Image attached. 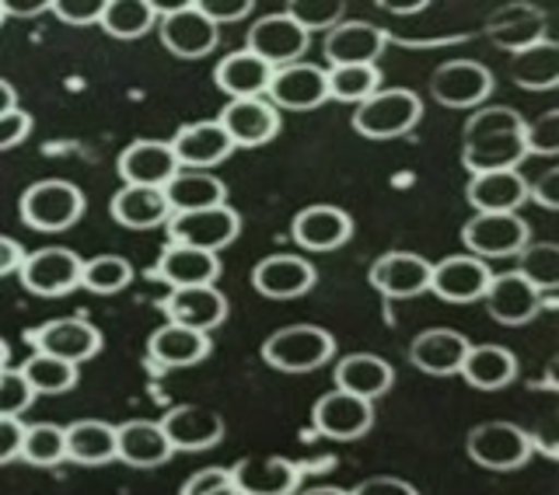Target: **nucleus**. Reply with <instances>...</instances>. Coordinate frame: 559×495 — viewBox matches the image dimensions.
I'll return each instance as SVG.
<instances>
[{
  "mask_svg": "<svg viewBox=\"0 0 559 495\" xmlns=\"http://www.w3.org/2000/svg\"><path fill=\"white\" fill-rule=\"evenodd\" d=\"M301 495H349V492L346 488H336V485H314V488H308Z\"/></svg>",
  "mask_w": 559,
  "mask_h": 495,
  "instance_id": "e2e57ef3",
  "label": "nucleus"
},
{
  "mask_svg": "<svg viewBox=\"0 0 559 495\" xmlns=\"http://www.w3.org/2000/svg\"><path fill=\"white\" fill-rule=\"evenodd\" d=\"M459 374L465 377L468 387H476V391H503V387H511L518 377V357L497 342L468 346Z\"/></svg>",
  "mask_w": 559,
  "mask_h": 495,
  "instance_id": "473e14b6",
  "label": "nucleus"
},
{
  "mask_svg": "<svg viewBox=\"0 0 559 495\" xmlns=\"http://www.w3.org/2000/svg\"><path fill=\"white\" fill-rule=\"evenodd\" d=\"M468 346L472 342L465 339L462 331L427 328L409 342V363L416 370H424V374H430V377H451V374H459V370H462Z\"/></svg>",
  "mask_w": 559,
  "mask_h": 495,
  "instance_id": "c85d7f7f",
  "label": "nucleus"
},
{
  "mask_svg": "<svg viewBox=\"0 0 559 495\" xmlns=\"http://www.w3.org/2000/svg\"><path fill=\"white\" fill-rule=\"evenodd\" d=\"M465 200L476 214H518V206L528 203V182H524L521 171L472 174Z\"/></svg>",
  "mask_w": 559,
  "mask_h": 495,
  "instance_id": "2f4dec72",
  "label": "nucleus"
},
{
  "mask_svg": "<svg viewBox=\"0 0 559 495\" xmlns=\"http://www.w3.org/2000/svg\"><path fill=\"white\" fill-rule=\"evenodd\" d=\"M8 22V17H4V4H0V25H4Z\"/></svg>",
  "mask_w": 559,
  "mask_h": 495,
  "instance_id": "338daca9",
  "label": "nucleus"
},
{
  "mask_svg": "<svg viewBox=\"0 0 559 495\" xmlns=\"http://www.w3.org/2000/svg\"><path fill=\"white\" fill-rule=\"evenodd\" d=\"M157 32H162V46L179 60H203L217 49L221 39V28L210 25L197 4H175L168 11H157Z\"/></svg>",
  "mask_w": 559,
  "mask_h": 495,
  "instance_id": "0eeeda50",
  "label": "nucleus"
},
{
  "mask_svg": "<svg viewBox=\"0 0 559 495\" xmlns=\"http://www.w3.org/2000/svg\"><path fill=\"white\" fill-rule=\"evenodd\" d=\"M518 273L532 282L538 293L559 287V244L556 241H528L518 255Z\"/></svg>",
  "mask_w": 559,
  "mask_h": 495,
  "instance_id": "c03bdc74",
  "label": "nucleus"
},
{
  "mask_svg": "<svg viewBox=\"0 0 559 495\" xmlns=\"http://www.w3.org/2000/svg\"><path fill=\"white\" fill-rule=\"evenodd\" d=\"M154 279L168 282L171 290H189V287H214L221 276V258L200 252V247L186 244H165V252L154 262Z\"/></svg>",
  "mask_w": 559,
  "mask_h": 495,
  "instance_id": "bb28decb",
  "label": "nucleus"
},
{
  "mask_svg": "<svg viewBox=\"0 0 559 495\" xmlns=\"http://www.w3.org/2000/svg\"><path fill=\"white\" fill-rule=\"evenodd\" d=\"M168 147L182 171H210L235 154V144L227 140L217 119L186 122V126H179V133L171 136Z\"/></svg>",
  "mask_w": 559,
  "mask_h": 495,
  "instance_id": "f3484780",
  "label": "nucleus"
},
{
  "mask_svg": "<svg viewBox=\"0 0 559 495\" xmlns=\"http://www.w3.org/2000/svg\"><path fill=\"white\" fill-rule=\"evenodd\" d=\"M28 133H32V116L28 112L14 109L8 116H0V150L17 147L22 140H28Z\"/></svg>",
  "mask_w": 559,
  "mask_h": 495,
  "instance_id": "603ef678",
  "label": "nucleus"
},
{
  "mask_svg": "<svg viewBox=\"0 0 559 495\" xmlns=\"http://www.w3.org/2000/svg\"><path fill=\"white\" fill-rule=\"evenodd\" d=\"M227 471L241 495H294L301 485V464L290 457H241Z\"/></svg>",
  "mask_w": 559,
  "mask_h": 495,
  "instance_id": "412c9836",
  "label": "nucleus"
},
{
  "mask_svg": "<svg viewBox=\"0 0 559 495\" xmlns=\"http://www.w3.org/2000/svg\"><path fill=\"white\" fill-rule=\"evenodd\" d=\"M25 339L35 352H43V357L74 363V366L95 360L102 349V331L92 322H84V317H49V322L35 325Z\"/></svg>",
  "mask_w": 559,
  "mask_h": 495,
  "instance_id": "423d86ee",
  "label": "nucleus"
},
{
  "mask_svg": "<svg viewBox=\"0 0 559 495\" xmlns=\"http://www.w3.org/2000/svg\"><path fill=\"white\" fill-rule=\"evenodd\" d=\"M273 67H266L259 57H252L249 49H238L231 57H224L214 70V84L221 92L238 101V98H262L270 87Z\"/></svg>",
  "mask_w": 559,
  "mask_h": 495,
  "instance_id": "4c0bfd02",
  "label": "nucleus"
},
{
  "mask_svg": "<svg viewBox=\"0 0 559 495\" xmlns=\"http://www.w3.org/2000/svg\"><path fill=\"white\" fill-rule=\"evenodd\" d=\"M311 426L314 433H322L325 439H340V444H354L364 439L374 426V405L354 398L346 391H329L314 401L311 409Z\"/></svg>",
  "mask_w": 559,
  "mask_h": 495,
  "instance_id": "ddd939ff",
  "label": "nucleus"
},
{
  "mask_svg": "<svg viewBox=\"0 0 559 495\" xmlns=\"http://www.w3.org/2000/svg\"><path fill=\"white\" fill-rule=\"evenodd\" d=\"M392 384H395V370L378 352H349V357L336 363V391H346L371 405L381 395H389Z\"/></svg>",
  "mask_w": 559,
  "mask_h": 495,
  "instance_id": "7c9ffc66",
  "label": "nucleus"
},
{
  "mask_svg": "<svg viewBox=\"0 0 559 495\" xmlns=\"http://www.w3.org/2000/svg\"><path fill=\"white\" fill-rule=\"evenodd\" d=\"M381 87V70L371 63L360 67H329L325 70V92L329 98L346 101V105H360L367 101Z\"/></svg>",
  "mask_w": 559,
  "mask_h": 495,
  "instance_id": "79ce46f5",
  "label": "nucleus"
},
{
  "mask_svg": "<svg viewBox=\"0 0 559 495\" xmlns=\"http://www.w3.org/2000/svg\"><path fill=\"white\" fill-rule=\"evenodd\" d=\"M284 11L311 35V32H322V28L325 32L336 28L346 14V4H340V0H294V4H287Z\"/></svg>",
  "mask_w": 559,
  "mask_h": 495,
  "instance_id": "49530a36",
  "label": "nucleus"
},
{
  "mask_svg": "<svg viewBox=\"0 0 559 495\" xmlns=\"http://www.w3.org/2000/svg\"><path fill=\"white\" fill-rule=\"evenodd\" d=\"M314 282H319V269L301 258V255H266L252 269V287L266 300H297L305 297Z\"/></svg>",
  "mask_w": 559,
  "mask_h": 495,
  "instance_id": "6ab92c4d",
  "label": "nucleus"
},
{
  "mask_svg": "<svg viewBox=\"0 0 559 495\" xmlns=\"http://www.w3.org/2000/svg\"><path fill=\"white\" fill-rule=\"evenodd\" d=\"M133 282V265L122 255H95L81 265V287L92 293H119Z\"/></svg>",
  "mask_w": 559,
  "mask_h": 495,
  "instance_id": "a18cd8bd",
  "label": "nucleus"
},
{
  "mask_svg": "<svg viewBox=\"0 0 559 495\" xmlns=\"http://www.w3.org/2000/svg\"><path fill=\"white\" fill-rule=\"evenodd\" d=\"M221 130L235 147H262L280 133V112L266 98H238L227 101L221 112Z\"/></svg>",
  "mask_w": 559,
  "mask_h": 495,
  "instance_id": "a878e982",
  "label": "nucleus"
},
{
  "mask_svg": "<svg viewBox=\"0 0 559 495\" xmlns=\"http://www.w3.org/2000/svg\"><path fill=\"white\" fill-rule=\"evenodd\" d=\"M157 4L151 0H105V11L98 25L112 35V39H140L157 25Z\"/></svg>",
  "mask_w": 559,
  "mask_h": 495,
  "instance_id": "ea45409f",
  "label": "nucleus"
},
{
  "mask_svg": "<svg viewBox=\"0 0 559 495\" xmlns=\"http://www.w3.org/2000/svg\"><path fill=\"white\" fill-rule=\"evenodd\" d=\"M14 109H17V92H14V87L4 77H0V116H8Z\"/></svg>",
  "mask_w": 559,
  "mask_h": 495,
  "instance_id": "052dcab7",
  "label": "nucleus"
},
{
  "mask_svg": "<svg viewBox=\"0 0 559 495\" xmlns=\"http://www.w3.org/2000/svg\"><path fill=\"white\" fill-rule=\"evenodd\" d=\"M430 265L416 252H389L371 265V287L389 300H413L430 290Z\"/></svg>",
  "mask_w": 559,
  "mask_h": 495,
  "instance_id": "5701e85b",
  "label": "nucleus"
},
{
  "mask_svg": "<svg viewBox=\"0 0 559 495\" xmlns=\"http://www.w3.org/2000/svg\"><path fill=\"white\" fill-rule=\"evenodd\" d=\"M165 314H168L171 325L210 335V331L227 322V297L217 287L171 290L168 300H165Z\"/></svg>",
  "mask_w": 559,
  "mask_h": 495,
  "instance_id": "cd10ccee",
  "label": "nucleus"
},
{
  "mask_svg": "<svg viewBox=\"0 0 559 495\" xmlns=\"http://www.w3.org/2000/svg\"><path fill=\"white\" fill-rule=\"evenodd\" d=\"M349 495H419L416 485L406 479H392V474H378V479H367L357 488H349Z\"/></svg>",
  "mask_w": 559,
  "mask_h": 495,
  "instance_id": "4d7b16f0",
  "label": "nucleus"
},
{
  "mask_svg": "<svg viewBox=\"0 0 559 495\" xmlns=\"http://www.w3.org/2000/svg\"><path fill=\"white\" fill-rule=\"evenodd\" d=\"M8 357H11V349H8V342H4V339H0V370L8 366Z\"/></svg>",
  "mask_w": 559,
  "mask_h": 495,
  "instance_id": "69168bd1",
  "label": "nucleus"
},
{
  "mask_svg": "<svg viewBox=\"0 0 559 495\" xmlns=\"http://www.w3.org/2000/svg\"><path fill=\"white\" fill-rule=\"evenodd\" d=\"M311 35L294 22L287 11H273V14H262L252 22L249 28V52L259 57L266 67L280 70V67H290V63H301V57L308 52Z\"/></svg>",
  "mask_w": 559,
  "mask_h": 495,
  "instance_id": "6e6552de",
  "label": "nucleus"
},
{
  "mask_svg": "<svg viewBox=\"0 0 559 495\" xmlns=\"http://www.w3.org/2000/svg\"><path fill=\"white\" fill-rule=\"evenodd\" d=\"M17 374L25 377V384L32 387V395H67L70 387L78 384V366L43 357V352H32V357L17 366Z\"/></svg>",
  "mask_w": 559,
  "mask_h": 495,
  "instance_id": "a19ab883",
  "label": "nucleus"
},
{
  "mask_svg": "<svg viewBox=\"0 0 559 495\" xmlns=\"http://www.w3.org/2000/svg\"><path fill=\"white\" fill-rule=\"evenodd\" d=\"M528 200L542 209H559V168L542 171L535 182H528Z\"/></svg>",
  "mask_w": 559,
  "mask_h": 495,
  "instance_id": "864d4df0",
  "label": "nucleus"
},
{
  "mask_svg": "<svg viewBox=\"0 0 559 495\" xmlns=\"http://www.w3.org/2000/svg\"><path fill=\"white\" fill-rule=\"evenodd\" d=\"M266 101L273 109H287V112H311L319 105L329 101L325 92V70L314 63H290L273 70L270 87H266Z\"/></svg>",
  "mask_w": 559,
  "mask_h": 495,
  "instance_id": "2eb2a0df",
  "label": "nucleus"
},
{
  "mask_svg": "<svg viewBox=\"0 0 559 495\" xmlns=\"http://www.w3.org/2000/svg\"><path fill=\"white\" fill-rule=\"evenodd\" d=\"M424 119V101L409 87H378V92L354 109V130L364 140H395L406 136Z\"/></svg>",
  "mask_w": 559,
  "mask_h": 495,
  "instance_id": "f03ea898",
  "label": "nucleus"
},
{
  "mask_svg": "<svg viewBox=\"0 0 559 495\" xmlns=\"http://www.w3.org/2000/svg\"><path fill=\"white\" fill-rule=\"evenodd\" d=\"M197 8L206 14L210 25H235L252 14V0H197Z\"/></svg>",
  "mask_w": 559,
  "mask_h": 495,
  "instance_id": "3c124183",
  "label": "nucleus"
},
{
  "mask_svg": "<svg viewBox=\"0 0 559 495\" xmlns=\"http://www.w3.org/2000/svg\"><path fill=\"white\" fill-rule=\"evenodd\" d=\"M210 495H241L231 482H227V485H221V488H214V492H210Z\"/></svg>",
  "mask_w": 559,
  "mask_h": 495,
  "instance_id": "0e129e2a",
  "label": "nucleus"
},
{
  "mask_svg": "<svg viewBox=\"0 0 559 495\" xmlns=\"http://www.w3.org/2000/svg\"><path fill=\"white\" fill-rule=\"evenodd\" d=\"M168 241L171 244H186V247H200V252L217 255L221 247L231 244L241 234V214L235 206H214V209H200V214H175L168 217Z\"/></svg>",
  "mask_w": 559,
  "mask_h": 495,
  "instance_id": "1a4fd4ad",
  "label": "nucleus"
},
{
  "mask_svg": "<svg viewBox=\"0 0 559 495\" xmlns=\"http://www.w3.org/2000/svg\"><path fill=\"white\" fill-rule=\"evenodd\" d=\"M336 357V339L319 325H287L262 342V360L280 374H311Z\"/></svg>",
  "mask_w": 559,
  "mask_h": 495,
  "instance_id": "20e7f679",
  "label": "nucleus"
},
{
  "mask_svg": "<svg viewBox=\"0 0 559 495\" xmlns=\"http://www.w3.org/2000/svg\"><path fill=\"white\" fill-rule=\"evenodd\" d=\"M157 426H162L168 447L175 454L214 450L227 433L224 419L214 409H206V405H175V409H168L157 419Z\"/></svg>",
  "mask_w": 559,
  "mask_h": 495,
  "instance_id": "4468645a",
  "label": "nucleus"
},
{
  "mask_svg": "<svg viewBox=\"0 0 559 495\" xmlns=\"http://www.w3.org/2000/svg\"><path fill=\"white\" fill-rule=\"evenodd\" d=\"M381 8L392 11V14H419L427 4H424V0H419V4H395V0H381Z\"/></svg>",
  "mask_w": 559,
  "mask_h": 495,
  "instance_id": "680f3d73",
  "label": "nucleus"
},
{
  "mask_svg": "<svg viewBox=\"0 0 559 495\" xmlns=\"http://www.w3.org/2000/svg\"><path fill=\"white\" fill-rule=\"evenodd\" d=\"M147 357L154 360V366H162V370L197 366L210 357V335H200L192 328H179V325L168 322L147 339Z\"/></svg>",
  "mask_w": 559,
  "mask_h": 495,
  "instance_id": "72a5a7b5",
  "label": "nucleus"
},
{
  "mask_svg": "<svg viewBox=\"0 0 559 495\" xmlns=\"http://www.w3.org/2000/svg\"><path fill=\"white\" fill-rule=\"evenodd\" d=\"M532 241V227L518 214H476L462 227V244L476 258H511Z\"/></svg>",
  "mask_w": 559,
  "mask_h": 495,
  "instance_id": "9d476101",
  "label": "nucleus"
},
{
  "mask_svg": "<svg viewBox=\"0 0 559 495\" xmlns=\"http://www.w3.org/2000/svg\"><path fill=\"white\" fill-rule=\"evenodd\" d=\"M524 150L538 157H556L559 154V112L549 109L538 119L524 122Z\"/></svg>",
  "mask_w": 559,
  "mask_h": 495,
  "instance_id": "de8ad7c7",
  "label": "nucleus"
},
{
  "mask_svg": "<svg viewBox=\"0 0 559 495\" xmlns=\"http://www.w3.org/2000/svg\"><path fill=\"white\" fill-rule=\"evenodd\" d=\"M171 447L162 433V426L151 419H133V422H122L116 426V461L140 468V471H151V468H162L171 461Z\"/></svg>",
  "mask_w": 559,
  "mask_h": 495,
  "instance_id": "c756f323",
  "label": "nucleus"
},
{
  "mask_svg": "<svg viewBox=\"0 0 559 495\" xmlns=\"http://www.w3.org/2000/svg\"><path fill=\"white\" fill-rule=\"evenodd\" d=\"M22 436H25L22 419H0V468L22 457Z\"/></svg>",
  "mask_w": 559,
  "mask_h": 495,
  "instance_id": "5fc2aeb1",
  "label": "nucleus"
},
{
  "mask_svg": "<svg viewBox=\"0 0 559 495\" xmlns=\"http://www.w3.org/2000/svg\"><path fill=\"white\" fill-rule=\"evenodd\" d=\"M528 157L524 150V119L503 105H483L465 122L462 161L472 174L486 171H518Z\"/></svg>",
  "mask_w": 559,
  "mask_h": 495,
  "instance_id": "f257e3e1",
  "label": "nucleus"
},
{
  "mask_svg": "<svg viewBox=\"0 0 559 495\" xmlns=\"http://www.w3.org/2000/svg\"><path fill=\"white\" fill-rule=\"evenodd\" d=\"M67 439V461L84 468H102L116 461V426L102 419H78L63 426Z\"/></svg>",
  "mask_w": 559,
  "mask_h": 495,
  "instance_id": "f704fd0d",
  "label": "nucleus"
},
{
  "mask_svg": "<svg viewBox=\"0 0 559 495\" xmlns=\"http://www.w3.org/2000/svg\"><path fill=\"white\" fill-rule=\"evenodd\" d=\"M22 258H25L22 244H17L14 238H8V234H0V276L17 273V265H22Z\"/></svg>",
  "mask_w": 559,
  "mask_h": 495,
  "instance_id": "13d9d810",
  "label": "nucleus"
},
{
  "mask_svg": "<svg viewBox=\"0 0 559 495\" xmlns=\"http://www.w3.org/2000/svg\"><path fill=\"white\" fill-rule=\"evenodd\" d=\"M22 461L32 468H57L60 461H67L63 426H57V422H35V426H25Z\"/></svg>",
  "mask_w": 559,
  "mask_h": 495,
  "instance_id": "37998d69",
  "label": "nucleus"
},
{
  "mask_svg": "<svg viewBox=\"0 0 559 495\" xmlns=\"http://www.w3.org/2000/svg\"><path fill=\"white\" fill-rule=\"evenodd\" d=\"M489 279H493V269L476 255H448L430 265V290L448 304H476Z\"/></svg>",
  "mask_w": 559,
  "mask_h": 495,
  "instance_id": "a211bd4d",
  "label": "nucleus"
},
{
  "mask_svg": "<svg viewBox=\"0 0 559 495\" xmlns=\"http://www.w3.org/2000/svg\"><path fill=\"white\" fill-rule=\"evenodd\" d=\"M81 258L70 247H39L22 258L17 276L22 287L35 297H67L81 287Z\"/></svg>",
  "mask_w": 559,
  "mask_h": 495,
  "instance_id": "f8f14e48",
  "label": "nucleus"
},
{
  "mask_svg": "<svg viewBox=\"0 0 559 495\" xmlns=\"http://www.w3.org/2000/svg\"><path fill=\"white\" fill-rule=\"evenodd\" d=\"M112 220L130 227V231H151V227H165L171 209L162 189H140V185H122L112 203Z\"/></svg>",
  "mask_w": 559,
  "mask_h": 495,
  "instance_id": "c9c22d12",
  "label": "nucleus"
},
{
  "mask_svg": "<svg viewBox=\"0 0 559 495\" xmlns=\"http://www.w3.org/2000/svg\"><path fill=\"white\" fill-rule=\"evenodd\" d=\"M171 217L175 214H200V209H214L227 203V185L210 171H179L162 189Z\"/></svg>",
  "mask_w": 559,
  "mask_h": 495,
  "instance_id": "e433bc0d",
  "label": "nucleus"
},
{
  "mask_svg": "<svg viewBox=\"0 0 559 495\" xmlns=\"http://www.w3.org/2000/svg\"><path fill=\"white\" fill-rule=\"evenodd\" d=\"M511 81L524 92H552L559 84V46L542 39L532 49H521L511 57Z\"/></svg>",
  "mask_w": 559,
  "mask_h": 495,
  "instance_id": "58836bf2",
  "label": "nucleus"
},
{
  "mask_svg": "<svg viewBox=\"0 0 559 495\" xmlns=\"http://www.w3.org/2000/svg\"><path fill=\"white\" fill-rule=\"evenodd\" d=\"M389 46V32L371 22H340L336 28L325 32V60L329 67H360L378 63V57Z\"/></svg>",
  "mask_w": 559,
  "mask_h": 495,
  "instance_id": "b1692460",
  "label": "nucleus"
},
{
  "mask_svg": "<svg viewBox=\"0 0 559 495\" xmlns=\"http://www.w3.org/2000/svg\"><path fill=\"white\" fill-rule=\"evenodd\" d=\"M227 482H231V471H227V468H200L197 474H189L179 495H210V492L227 485Z\"/></svg>",
  "mask_w": 559,
  "mask_h": 495,
  "instance_id": "6e6d98bb",
  "label": "nucleus"
},
{
  "mask_svg": "<svg viewBox=\"0 0 559 495\" xmlns=\"http://www.w3.org/2000/svg\"><path fill=\"white\" fill-rule=\"evenodd\" d=\"M4 4V17H35L49 11V0H0Z\"/></svg>",
  "mask_w": 559,
  "mask_h": 495,
  "instance_id": "bf43d9fd",
  "label": "nucleus"
},
{
  "mask_svg": "<svg viewBox=\"0 0 559 495\" xmlns=\"http://www.w3.org/2000/svg\"><path fill=\"white\" fill-rule=\"evenodd\" d=\"M430 95L444 109H479L493 95V74L479 60H448L433 70Z\"/></svg>",
  "mask_w": 559,
  "mask_h": 495,
  "instance_id": "9b49d317",
  "label": "nucleus"
},
{
  "mask_svg": "<svg viewBox=\"0 0 559 495\" xmlns=\"http://www.w3.org/2000/svg\"><path fill=\"white\" fill-rule=\"evenodd\" d=\"M84 192L67 182V179H43L22 192V203H17V214L32 227V231L43 234H60L70 231L81 217H84Z\"/></svg>",
  "mask_w": 559,
  "mask_h": 495,
  "instance_id": "7ed1b4c3",
  "label": "nucleus"
},
{
  "mask_svg": "<svg viewBox=\"0 0 559 495\" xmlns=\"http://www.w3.org/2000/svg\"><path fill=\"white\" fill-rule=\"evenodd\" d=\"M49 11L60 17L63 25H98L105 11V0H49Z\"/></svg>",
  "mask_w": 559,
  "mask_h": 495,
  "instance_id": "8fccbe9b",
  "label": "nucleus"
},
{
  "mask_svg": "<svg viewBox=\"0 0 559 495\" xmlns=\"http://www.w3.org/2000/svg\"><path fill=\"white\" fill-rule=\"evenodd\" d=\"M32 401L35 395L25 384V377L11 366L0 370V419H22V412H28Z\"/></svg>",
  "mask_w": 559,
  "mask_h": 495,
  "instance_id": "09e8293b",
  "label": "nucleus"
},
{
  "mask_svg": "<svg viewBox=\"0 0 559 495\" xmlns=\"http://www.w3.org/2000/svg\"><path fill=\"white\" fill-rule=\"evenodd\" d=\"M486 39L493 43L500 52H521V49H532L535 43L549 39L546 35V14L535 4H503L493 14L486 17Z\"/></svg>",
  "mask_w": 559,
  "mask_h": 495,
  "instance_id": "aec40b11",
  "label": "nucleus"
},
{
  "mask_svg": "<svg viewBox=\"0 0 559 495\" xmlns=\"http://www.w3.org/2000/svg\"><path fill=\"white\" fill-rule=\"evenodd\" d=\"M483 304L497 325L521 328V325H528L538 317L542 293L518 269L514 273H493V279H489V287L483 293Z\"/></svg>",
  "mask_w": 559,
  "mask_h": 495,
  "instance_id": "dca6fc26",
  "label": "nucleus"
},
{
  "mask_svg": "<svg viewBox=\"0 0 559 495\" xmlns=\"http://www.w3.org/2000/svg\"><path fill=\"white\" fill-rule=\"evenodd\" d=\"M349 234H354V217L329 203L305 206L290 224V238L305 252H336V247L349 241Z\"/></svg>",
  "mask_w": 559,
  "mask_h": 495,
  "instance_id": "4be33fe9",
  "label": "nucleus"
},
{
  "mask_svg": "<svg viewBox=\"0 0 559 495\" xmlns=\"http://www.w3.org/2000/svg\"><path fill=\"white\" fill-rule=\"evenodd\" d=\"M465 450L472 461L486 471H518L528 464L535 454L532 433L521 430L518 422H503V419L483 422V426L468 430Z\"/></svg>",
  "mask_w": 559,
  "mask_h": 495,
  "instance_id": "39448f33",
  "label": "nucleus"
},
{
  "mask_svg": "<svg viewBox=\"0 0 559 495\" xmlns=\"http://www.w3.org/2000/svg\"><path fill=\"white\" fill-rule=\"evenodd\" d=\"M179 161H175L171 147L165 140H136L119 154V179L122 185H140V189H165L175 174H179Z\"/></svg>",
  "mask_w": 559,
  "mask_h": 495,
  "instance_id": "393cba45",
  "label": "nucleus"
}]
</instances>
